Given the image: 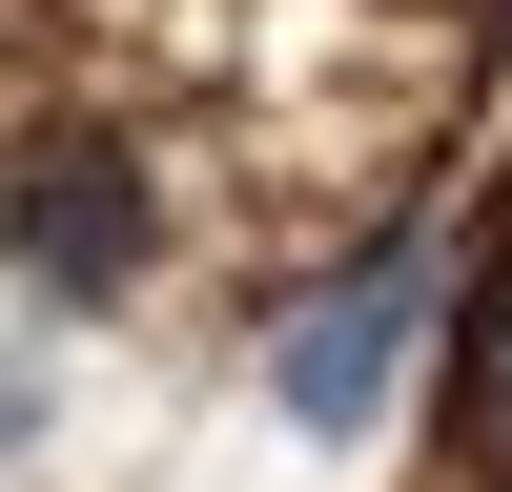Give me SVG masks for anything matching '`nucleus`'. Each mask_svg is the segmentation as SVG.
<instances>
[{"instance_id": "obj_2", "label": "nucleus", "mask_w": 512, "mask_h": 492, "mask_svg": "<svg viewBox=\"0 0 512 492\" xmlns=\"http://www.w3.org/2000/svg\"><path fill=\"white\" fill-rule=\"evenodd\" d=\"M144 246H164V205H144V144H123V123H41V144L0 164V267H21L41 308H123Z\"/></svg>"}, {"instance_id": "obj_3", "label": "nucleus", "mask_w": 512, "mask_h": 492, "mask_svg": "<svg viewBox=\"0 0 512 492\" xmlns=\"http://www.w3.org/2000/svg\"><path fill=\"white\" fill-rule=\"evenodd\" d=\"M451 410H472V451L512 472V267H492V308L451 328Z\"/></svg>"}, {"instance_id": "obj_1", "label": "nucleus", "mask_w": 512, "mask_h": 492, "mask_svg": "<svg viewBox=\"0 0 512 492\" xmlns=\"http://www.w3.org/2000/svg\"><path fill=\"white\" fill-rule=\"evenodd\" d=\"M410 349H431V246H349L328 287H287L267 328V410L308 451H369V410L410 390Z\"/></svg>"}]
</instances>
